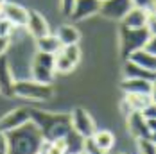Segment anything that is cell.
<instances>
[{
  "mask_svg": "<svg viewBox=\"0 0 156 154\" xmlns=\"http://www.w3.org/2000/svg\"><path fill=\"white\" fill-rule=\"evenodd\" d=\"M7 136V154H40L43 136L36 124L29 120L23 125L5 133Z\"/></svg>",
  "mask_w": 156,
  "mask_h": 154,
  "instance_id": "cell-1",
  "label": "cell"
},
{
  "mask_svg": "<svg viewBox=\"0 0 156 154\" xmlns=\"http://www.w3.org/2000/svg\"><path fill=\"white\" fill-rule=\"evenodd\" d=\"M31 120L41 131V136L45 142H54L58 138H65L72 127H70V115L63 113H45V111H34L31 109Z\"/></svg>",
  "mask_w": 156,
  "mask_h": 154,
  "instance_id": "cell-2",
  "label": "cell"
},
{
  "mask_svg": "<svg viewBox=\"0 0 156 154\" xmlns=\"http://www.w3.org/2000/svg\"><path fill=\"white\" fill-rule=\"evenodd\" d=\"M15 95L27 99V100H50L54 97V88L52 84H41L32 79H20L15 81Z\"/></svg>",
  "mask_w": 156,
  "mask_h": 154,
  "instance_id": "cell-3",
  "label": "cell"
},
{
  "mask_svg": "<svg viewBox=\"0 0 156 154\" xmlns=\"http://www.w3.org/2000/svg\"><path fill=\"white\" fill-rule=\"evenodd\" d=\"M151 36H154V34L149 31L147 27H142V29L122 27L120 29V50H122V56L127 58L135 50H140Z\"/></svg>",
  "mask_w": 156,
  "mask_h": 154,
  "instance_id": "cell-4",
  "label": "cell"
},
{
  "mask_svg": "<svg viewBox=\"0 0 156 154\" xmlns=\"http://www.w3.org/2000/svg\"><path fill=\"white\" fill-rule=\"evenodd\" d=\"M70 127H72V131H74L77 136H81L83 140L90 138L95 131H97L94 118L90 117V113H88L86 109H83V108H76L70 113Z\"/></svg>",
  "mask_w": 156,
  "mask_h": 154,
  "instance_id": "cell-5",
  "label": "cell"
},
{
  "mask_svg": "<svg viewBox=\"0 0 156 154\" xmlns=\"http://www.w3.org/2000/svg\"><path fill=\"white\" fill-rule=\"evenodd\" d=\"M131 7V0H102L99 15L108 20H122Z\"/></svg>",
  "mask_w": 156,
  "mask_h": 154,
  "instance_id": "cell-6",
  "label": "cell"
},
{
  "mask_svg": "<svg viewBox=\"0 0 156 154\" xmlns=\"http://www.w3.org/2000/svg\"><path fill=\"white\" fill-rule=\"evenodd\" d=\"M2 18L7 20L13 27L22 29V27L27 25L29 11H27L23 5H20V4H13V2L5 4V2H4V7H2Z\"/></svg>",
  "mask_w": 156,
  "mask_h": 154,
  "instance_id": "cell-7",
  "label": "cell"
},
{
  "mask_svg": "<svg viewBox=\"0 0 156 154\" xmlns=\"http://www.w3.org/2000/svg\"><path fill=\"white\" fill-rule=\"evenodd\" d=\"M29 120H31V109L18 108V109L7 113V115H4V117L0 118V131L9 133V131H13L16 127L23 125V124L29 122Z\"/></svg>",
  "mask_w": 156,
  "mask_h": 154,
  "instance_id": "cell-8",
  "label": "cell"
},
{
  "mask_svg": "<svg viewBox=\"0 0 156 154\" xmlns=\"http://www.w3.org/2000/svg\"><path fill=\"white\" fill-rule=\"evenodd\" d=\"M127 129L135 138H153L154 140V133L149 129V125L145 122V118L142 117L140 111H133L127 115Z\"/></svg>",
  "mask_w": 156,
  "mask_h": 154,
  "instance_id": "cell-9",
  "label": "cell"
},
{
  "mask_svg": "<svg viewBox=\"0 0 156 154\" xmlns=\"http://www.w3.org/2000/svg\"><path fill=\"white\" fill-rule=\"evenodd\" d=\"M99 9H101V0H76L74 9L70 13V20H76V22L86 20L97 15Z\"/></svg>",
  "mask_w": 156,
  "mask_h": 154,
  "instance_id": "cell-10",
  "label": "cell"
},
{
  "mask_svg": "<svg viewBox=\"0 0 156 154\" xmlns=\"http://www.w3.org/2000/svg\"><path fill=\"white\" fill-rule=\"evenodd\" d=\"M0 93L4 97H15V77L5 56H0Z\"/></svg>",
  "mask_w": 156,
  "mask_h": 154,
  "instance_id": "cell-11",
  "label": "cell"
},
{
  "mask_svg": "<svg viewBox=\"0 0 156 154\" xmlns=\"http://www.w3.org/2000/svg\"><path fill=\"white\" fill-rule=\"evenodd\" d=\"M154 11H144L138 7H131L126 16L122 18V27L127 29H142V27H147V22H149V16L153 15Z\"/></svg>",
  "mask_w": 156,
  "mask_h": 154,
  "instance_id": "cell-12",
  "label": "cell"
},
{
  "mask_svg": "<svg viewBox=\"0 0 156 154\" xmlns=\"http://www.w3.org/2000/svg\"><path fill=\"white\" fill-rule=\"evenodd\" d=\"M124 93H138V95H154V82L145 79H124L120 82Z\"/></svg>",
  "mask_w": 156,
  "mask_h": 154,
  "instance_id": "cell-13",
  "label": "cell"
},
{
  "mask_svg": "<svg viewBox=\"0 0 156 154\" xmlns=\"http://www.w3.org/2000/svg\"><path fill=\"white\" fill-rule=\"evenodd\" d=\"M154 99L153 95H138V93H126V99L122 100V109L126 115L133 113V111H142L147 108L149 104H153Z\"/></svg>",
  "mask_w": 156,
  "mask_h": 154,
  "instance_id": "cell-14",
  "label": "cell"
},
{
  "mask_svg": "<svg viewBox=\"0 0 156 154\" xmlns=\"http://www.w3.org/2000/svg\"><path fill=\"white\" fill-rule=\"evenodd\" d=\"M27 31L34 40L41 38V36H47L50 34V29H48V23L43 16L40 15L38 11H29V20H27Z\"/></svg>",
  "mask_w": 156,
  "mask_h": 154,
  "instance_id": "cell-15",
  "label": "cell"
},
{
  "mask_svg": "<svg viewBox=\"0 0 156 154\" xmlns=\"http://www.w3.org/2000/svg\"><path fill=\"white\" fill-rule=\"evenodd\" d=\"M126 59L135 63V65H138V66H142V68H145V70L156 72V56L145 52V50H142V48L140 50H135L133 54H129Z\"/></svg>",
  "mask_w": 156,
  "mask_h": 154,
  "instance_id": "cell-16",
  "label": "cell"
},
{
  "mask_svg": "<svg viewBox=\"0 0 156 154\" xmlns=\"http://www.w3.org/2000/svg\"><path fill=\"white\" fill-rule=\"evenodd\" d=\"M124 75L126 79H145V81H153L154 82L156 79V72H151V70H145L135 63L127 61L126 59V65H124Z\"/></svg>",
  "mask_w": 156,
  "mask_h": 154,
  "instance_id": "cell-17",
  "label": "cell"
},
{
  "mask_svg": "<svg viewBox=\"0 0 156 154\" xmlns=\"http://www.w3.org/2000/svg\"><path fill=\"white\" fill-rule=\"evenodd\" d=\"M36 50H38V52H45V54L56 56V54L61 50V43H59V40L56 38V34H47V36H41V38L36 40Z\"/></svg>",
  "mask_w": 156,
  "mask_h": 154,
  "instance_id": "cell-18",
  "label": "cell"
},
{
  "mask_svg": "<svg viewBox=\"0 0 156 154\" xmlns=\"http://www.w3.org/2000/svg\"><path fill=\"white\" fill-rule=\"evenodd\" d=\"M56 38L59 40L61 47H66V45H77L79 40H81V34L76 27L72 25H61L58 32H56Z\"/></svg>",
  "mask_w": 156,
  "mask_h": 154,
  "instance_id": "cell-19",
  "label": "cell"
},
{
  "mask_svg": "<svg viewBox=\"0 0 156 154\" xmlns=\"http://www.w3.org/2000/svg\"><path fill=\"white\" fill-rule=\"evenodd\" d=\"M90 138L94 140L95 145L106 154L111 151V147H113V143H115V138H113V135H111L109 131H95Z\"/></svg>",
  "mask_w": 156,
  "mask_h": 154,
  "instance_id": "cell-20",
  "label": "cell"
},
{
  "mask_svg": "<svg viewBox=\"0 0 156 154\" xmlns=\"http://www.w3.org/2000/svg\"><path fill=\"white\" fill-rule=\"evenodd\" d=\"M74 68H76V65L70 61L68 58H65L61 52H58L54 56V72H58V74H70Z\"/></svg>",
  "mask_w": 156,
  "mask_h": 154,
  "instance_id": "cell-21",
  "label": "cell"
},
{
  "mask_svg": "<svg viewBox=\"0 0 156 154\" xmlns=\"http://www.w3.org/2000/svg\"><path fill=\"white\" fill-rule=\"evenodd\" d=\"M61 52L65 58H68L70 61L74 63V65H77L79 59H81V48L79 45H66V47H61Z\"/></svg>",
  "mask_w": 156,
  "mask_h": 154,
  "instance_id": "cell-22",
  "label": "cell"
},
{
  "mask_svg": "<svg viewBox=\"0 0 156 154\" xmlns=\"http://www.w3.org/2000/svg\"><path fill=\"white\" fill-rule=\"evenodd\" d=\"M136 145H138V154H156V145L153 138H138Z\"/></svg>",
  "mask_w": 156,
  "mask_h": 154,
  "instance_id": "cell-23",
  "label": "cell"
},
{
  "mask_svg": "<svg viewBox=\"0 0 156 154\" xmlns=\"http://www.w3.org/2000/svg\"><path fill=\"white\" fill-rule=\"evenodd\" d=\"M83 151H84L86 154H106V152H102V151L95 145L92 138H84L83 140Z\"/></svg>",
  "mask_w": 156,
  "mask_h": 154,
  "instance_id": "cell-24",
  "label": "cell"
},
{
  "mask_svg": "<svg viewBox=\"0 0 156 154\" xmlns=\"http://www.w3.org/2000/svg\"><path fill=\"white\" fill-rule=\"evenodd\" d=\"M131 5L144 11H154V0H131Z\"/></svg>",
  "mask_w": 156,
  "mask_h": 154,
  "instance_id": "cell-25",
  "label": "cell"
},
{
  "mask_svg": "<svg viewBox=\"0 0 156 154\" xmlns=\"http://www.w3.org/2000/svg\"><path fill=\"white\" fill-rule=\"evenodd\" d=\"M13 25L7 22V20H4L2 16H0V38H9L11 36V32H13Z\"/></svg>",
  "mask_w": 156,
  "mask_h": 154,
  "instance_id": "cell-26",
  "label": "cell"
},
{
  "mask_svg": "<svg viewBox=\"0 0 156 154\" xmlns=\"http://www.w3.org/2000/svg\"><path fill=\"white\" fill-rule=\"evenodd\" d=\"M142 50H145V52L154 54V56H156V38H154V36H151V38L145 41V45L142 47Z\"/></svg>",
  "mask_w": 156,
  "mask_h": 154,
  "instance_id": "cell-27",
  "label": "cell"
},
{
  "mask_svg": "<svg viewBox=\"0 0 156 154\" xmlns=\"http://www.w3.org/2000/svg\"><path fill=\"white\" fill-rule=\"evenodd\" d=\"M74 4H76V0H61V11L65 16H70L72 13V9H74Z\"/></svg>",
  "mask_w": 156,
  "mask_h": 154,
  "instance_id": "cell-28",
  "label": "cell"
},
{
  "mask_svg": "<svg viewBox=\"0 0 156 154\" xmlns=\"http://www.w3.org/2000/svg\"><path fill=\"white\" fill-rule=\"evenodd\" d=\"M0 154H7V136L4 131H0Z\"/></svg>",
  "mask_w": 156,
  "mask_h": 154,
  "instance_id": "cell-29",
  "label": "cell"
},
{
  "mask_svg": "<svg viewBox=\"0 0 156 154\" xmlns=\"http://www.w3.org/2000/svg\"><path fill=\"white\" fill-rule=\"evenodd\" d=\"M9 45H11V40L9 38H0V56H5Z\"/></svg>",
  "mask_w": 156,
  "mask_h": 154,
  "instance_id": "cell-30",
  "label": "cell"
},
{
  "mask_svg": "<svg viewBox=\"0 0 156 154\" xmlns=\"http://www.w3.org/2000/svg\"><path fill=\"white\" fill-rule=\"evenodd\" d=\"M76 154H86V152H84V151H79V152H76Z\"/></svg>",
  "mask_w": 156,
  "mask_h": 154,
  "instance_id": "cell-31",
  "label": "cell"
},
{
  "mask_svg": "<svg viewBox=\"0 0 156 154\" xmlns=\"http://www.w3.org/2000/svg\"><path fill=\"white\" fill-rule=\"evenodd\" d=\"M113 154H122V152H113Z\"/></svg>",
  "mask_w": 156,
  "mask_h": 154,
  "instance_id": "cell-32",
  "label": "cell"
},
{
  "mask_svg": "<svg viewBox=\"0 0 156 154\" xmlns=\"http://www.w3.org/2000/svg\"><path fill=\"white\" fill-rule=\"evenodd\" d=\"M0 2H4V0H0Z\"/></svg>",
  "mask_w": 156,
  "mask_h": 154,
  "instance_id": "cell-33",
  "label": "cell"
},
{
  "mask_svg": "<svg viewBox=\"0 0 156 154\" xmlns=\"http://www.w3.org/2000/svg\"><path fill=\"white\" fill-rule=\"evenodd\" d=\"M101 2H102V0H101Z\"/></svg>",
  "mask_w": 156,
  "mask_h": 154,
  "instance_id": "cell-34",
  "label": "cell"
}]
</instances>
